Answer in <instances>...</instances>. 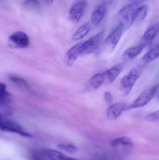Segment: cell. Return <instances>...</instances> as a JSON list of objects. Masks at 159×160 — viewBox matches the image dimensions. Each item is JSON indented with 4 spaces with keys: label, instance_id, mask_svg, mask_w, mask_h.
I'll return each instance as SVG.
<instances>
[{
    "label": "cell",
    "instance_id": "obj_6",
    "mask_svg": "<svg viewBox=\"0 0 159 160\" xmlns=\"http://www.w3.org/2000/svg\"><path fill=\"white\" fill-rule=\"evenodd\" d=\"M104 32L101 31L87 41L82 42L81 55L91 54L97 50L103 38Z\"/></svg>",
    "mask_w": 159,
    "mask_h": 160
},
{
    "label": "cell",
    "instance_id": "obj_23",
    "mask_svg": "<svg viewBox=\"0 0 159 160\" xmlns=\"http://www.w3.org/2000/svg\"><path fill=\"white\" fill-rule=\"evenodd\" d=\"M57 148L61 150L71 153H76L77 150V147L71 144H59L57 145Z\"/></svg>",
    "mask_w": 159,
    "mask_h": 160
},
{
    "label": "cell",
    "instance_id": "obj_8",
    "mask_svg": "<svg viewBox=\"0 0 159 160\" xmlns=\"http://www.w3.org/2000/svg\"><path fill=\"white\" fill-rule=\"evenodd\" d=\"M87 4L86 1H81L76 3L70 9L69 16L70 20L73 23H78L84 15L86 9Z\"/></svg>",
    "mask_w": 159,
    "mask_h": 160
},
{
    "label": "cell",
    "instance_id": "obj_2",
    "mask_svg": "<svg viewBox=\"0 0 159 160\" xmlns=\"http://www.w3.org/2000/svg\"><path fill=\"white\" fill-rule=\"evenodd\" d=\"M0 129L2 131L16 133L23 137L32 138V135L16 122L0 115Z\"/></svg>",
    "mask_w": 159,
    "mask_h": 160
},
{
    "label": "cell",
    "instance_id": "obj_19",
    "mask_svg": "<svg viewBox=\"0 0 159 160\" xmlns=\"http://www.w3.org/2000/svg\"><path fill=\"white\" fill-rule=\"evenodd\" d=\"M91 26L89 22L81 25L73 35L72 38L74 40H79L84 38L90 31Z\"/></svg>",
    "mask_w": 159,
    "mask_h": 160
},
{
    "label": "cell",
    "instance_id": "obj_13",
    "mask_svg": "<svg viewBox=\"0 0 159 160\" xmlns=\"http://www.w3.org/2000/svg\"><path fill=\"white\" fill-rule=\"evenodd\" d=\"M104 73H99L92 77L86 84V91H91L99 88L104 82Z\"/></svg>",
    "mask_w": 159,
    "mask_h": 160
},
{
    "label": "cell",
    "instance_id": "obj_12",
    "mask_svg": "<svg viewBox=\"0 0 159 160\" xmlns=\"http://www.w3.org/2000/svg\"><path fill=\"white\" fill-rule=\"evenodd\" d=\"M124 67L123 63H119L104 73L105 82L112 83L119 76Z\"/></svg>",
    "mask_w": 159,
    "mask_h": 160
},
{
    "label": "cell",
    "instance_id": "obj_4",
    "mask_svg": "<svg viewBox=\"0 0 159 160\" xmlns=\"http://www.w3.org/2000/svg\"><path fill=\"white\" fill-rule=\"evenodd\" d=\"M124 29L123 25L119 24L106 38L103 45V50L105 52L114 51L122 36Z\"/></svg>",
    "mask_w": 159,
    "mask_h": 160
},
{
    "label": "cell",
    "instance_id": "obj_7",
    "mask_svg": "<svg viewBox=\"0 0 159 160\" xmlns=\"http://www.w3.org/2000/svg\"><path fill=\"white\" fill-rule=\"evenodd\" d=\"M30 43L29 37L24 32L18 31L12 34L8 38V44L14 48H27Z\"/></svg>",
    "mask_w": 159,
    "mask_h": 160
},
{
    "label": "cell",
    "instance_id": "obj_9",
    "mask_svg": "<svg viewBox=\"0 0 159 160\" xmlns=\"http://www.w3.org/2000/svg\"><path fill=\"white\" fill-rule=\"evenodd\" d=\"M5 84L1 83L0 84V107L1 110H4V112L9 113L11 108L10 105L12 101V96L10 93L6 90Z\"/></svg>",
    "mask_w": 159,
    "mask_h": 160
},
{
    "label": "cell",
    "instance_id": "obj_22",
    "mask_svg": "<svg viewBox=\"0 0 159 160\" xmlns=\"http://www.w3.org/2000/svg\"><path fill=\"white\" fill-rule=\"evenodd\" d=\"M8 78L11 82L18 85V86L27 90L30 89V86L27 82L22 78L14 76V75H10L8 77Z\"/></svg>",
    "mask_w": 159,
    "mask_h": 160
},
{
    "label": "cell",
    "instance_id": "obj_1",
    "mask_svg": "<svg viewBox=\"0 0 159 160\" xmlns=\"http://www.w3.org/2000/svg\"><path fill=\"white\" fill-rule=\"evenodd\" d=\"M143 70V68L142 66L136 67L132 68L128 75L121 79L120 82L121 89L124 95L129 94L134 84L141 76Z\"/></svg>",
    "mask_w": 159,
    "mask_h": 160
},
{
    "label": "cell",
    "instance_id": "obj_18",
    "mask_svg": "<svg viewBox=\"0 0 159 160\" xmlns=\"http://www.w3.org/2000/svg\"><path fill=\"white\" fill-rule=\"evenodd\" d=\"M145 46L141 44L136 47L129 48L124 52L123 57L127 60H131L137 57L143 51Z\"/></svg>",
    "mask_w": 159,
    "mask_h": 160
},
{
    "label": "cell",
    "instance_id": "obj_28",
    "mask_svg": "<svg viewBox=\"0 0 159 160\" xmlns=\"http://www.w3.org/2000/svg\"><path fill=\"white\" fill-rule=\"evenodd\" d=\"M114 0H103L102 2L104 3L106 6L110 5L113 3Z\"/></svg>",
    "mask_w": 159,
    "mask_h": 160
},
{
    "label": "cell",
    "instance_id": "obj_15",
    "mask_svg": "<svg viewBox=\"0 0 159 160\" xmlns=\"http://www.w3.org/2000/svg\"><path fill=\"white\" fill-rule=\"evenodd\" d=\"M106 7L102 2L94 9L91 16V22L93 25H98L103 19L106 12Z\"/></svg>",
    "mask_w": 159,
    "mask_h": 160
},
{
    "label": "cell",
    "instance_id": "obj_21",
    "mask_svg": "<svg viewBox=\"0 0 159 160\" xmlns=\"http://www.w3.org/2000/svg\"><path fill=\"white\" fill-rule=\"evenodd\" d=\"M148 8L147 5L142 6L137 8L134 15V21L140 22L146 18L148 12Z\"/></svg>",
    "mask_w": 159,
    "mask_h": 160
},
{
    "label": "cell",
    "instance_id": "obj_17",
    "mask_svg": "<svg viewBox=\"0 0 159 160\" xmlns=\"http://www.w3.org/2000/svg\"><path fill=\"white\" fill-rule=\"evenodd\" d=\"M159 57V44L152 47L142 58L145 63H149Z\"/></svg>",
    "mask_w": 159,
    "mask_h": 160
},
{
    "label": "cell",
    "instance_id": "obj_30",
    "mask_svg": "<svg viewBox=\"0 0 159 160\" xmlns=\"http://www.w3.org/2000/svg\"><path fill=\"white\" fill-rule=\"evenodd\" d=\"M157 98L159 100V89L157 93Z\"/></svg>",
    "mask_w": 159,
    "mask_h": 160
},
{
    "label": "cell",
    "instance_id": "obj_24",
    "mask_svg": "<svg viewBox=\"0 0 159 160\" xmlns=\"http://www.w3.org/2000/svg\"><path fill=\"white\" fill-rule=\"evenodd\" d=\"M22 3L26 7L32 9H37L40 6L39 0H22Z\"/></svg>",
    "mask_w": 159,
    "mask_h": 160
},
{
    "label": "cell",
    "instance_id": "obj_11",
    "mask_svg": "<svg viewBox=\"0 0 159 160\" xmlns=\"http://www.w3.org/2000/svg\"><path fill=\"white\" fill-rule=\"evenodd\" d=\"M159 32V22L149 27L144 34L141 44L145 47L150 45Z\"/></svg>",
    "mask_w": 159,
    "mask_h": 160
},
{
    "label": "cell",
    "instance_id": "obj_14",
    "mask_svg": "<svg viewBox=\"0 0 159 160\" xmlns=\"http://www.w3.org/2000/svg\"><path fill=\"white\" fill-rule=\"evenodd\" d=\"M82 42L77 43L72 47L66 52L65 61L67 65L72 66L75 62L77 57L81 55V47Z\"/></svg>",
    "mask_w": 159,
    "mask_h": 160
},
{
    "label": "cell",
    "instance_id": "obj_29",
    "mask_svg": "<svg viewBox=\"0 0 159 160\" xmlns=\"http://www.w3.org/2000/svg\"><path fill=\"white\" fill-rule=\"evenodd\" d=\"M54 0H44V2L48 5H50L53 3Z\"/></svg>",
    "mask_w": 159,
    "mask_h": 160
},
{
    "label": "cell",
    "instance_id": "obj_26",
    "mask_svg": "<svg viewBox=\"0 0 159 160\" xmlns=\"http://www.w3.org/2000/svg\"><path fill=\"white\" fill-rule=\"evenodd\" d=\"M147 120L150 122H157L159 121V110L151 113L146 117Z\"/></svg>",
    "mask_w": 159,
    "mask_h": 160
},
{
    "label": "cell",
    "instance_id": "obj_20",
    "mask_svg": "<svg viewBox=\"0 0 159 160\" xmlns=\"http://www.w3.org/2000/svg\"><path fill=\"white\" fill-rule=\"evenodd\" d=\"M111 145L113 147H116L120 146L132 147L133 146V143L129 137L123 136L113 140L111 142Z\"/></svg>",
    "mask_w": 159,
    "mask_h": 160
},
{
    "label": "cell",
    "instance_id": "obj_5",
    "mask_svg": "<svg viewBox=\"0 0 159 160\" xmlns=\"http://www.w3.org/2000/svg\"><path fill=\"white\" fill-rule=\"evenodd\" d=\"M137 2L133 3L121 8L119 12V17L120 23L124 27V30H127L133 24L134 15L137 8Z\"/></svg>",
    "mask_w": 159,
    "mask_h": 160
},
{
    "label": "cell",
    "instance_id": "obj_27",
    "mask_svg": "<svg viewBox=\"0 0 159 160\" xmlns=\"http://www.w3.org/2000/svg\"><path fill=\"white\" fill-rule=\"evenodd\" d=\"M105 100L108 104H112L113 102V97L112 94L109 91H106L104 95Z\"/></svg>",
    "mask_w": 159,
    "mask_h": 160
},
{
    "label": "cell",
    "instance_id": "obj_10",
    "mask_svg": "<svg viewBox=\"0 0 159 160\" xmlns=\"http://www.w3.org/2000/svg\"><path fill=\"white\" fill-rule=\"evenodd\" d=\"M127 104L124 102H116L112 104L107 109L106 115L110 120H115L124 111L127 110Z\"/></svg>",
    "mask_w": 159,
    "mask_h": 160
},
{
    "label": "cell",
    "instance_id": "obj_25",
    "mask_svg": "<svg viewBox=\"0 0 159 160\" xmlns=\"http://www.w3.org/2000/svg\"><path fill=\"white\" fill-rule=\"evenodd\" d=\"M31 160H51L43 152H34L31 156Z\"/></svg>",
    "mask_w": 159,
    "mask_h": 160
},
{
    "label": "cell",
    "instance_id": "obj_3",
    "mask_svg": "<svg viewBox=\"0 0 159 160\" xmlns=\"http://www.w3.org/2000/svg\"><path fill=\"white\" fill-rule=\"evenodd\" d=\"M159 89V84H157L147 89L141 94L131 104L128 106L127 110L137 109L146 106L151 101L155 95H157Z\"/></svg>",
    "mask_w": 159,
    "mask_h": 160
},
{
    "label": "cell",
    "instance_id": "obj_16",
    "mask_svg": "<svg viewBox=\"0 0 159 160\" xmlns=\"http://www.w3.org/2000/svg\"><path fill=\"white\" fill-rule=\"evenodd\" d=\"M42 152L51 160H79L66 156L60 151L52 149H44Z\"/></svg>",
    "mask_w": 159,
    "mask_h": 160
}]
</instances>
